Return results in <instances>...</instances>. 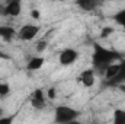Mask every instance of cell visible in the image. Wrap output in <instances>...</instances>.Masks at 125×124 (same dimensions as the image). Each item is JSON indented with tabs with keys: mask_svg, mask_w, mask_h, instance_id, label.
Masks as SVG:
<instances>
[{
	"mask_svg": "<svg viewBox=\"0 0 125 124\" xmlns=\"http://www.w3.org/2000/svg\"><path fill=\"white\" fill-rule=\"evenodd\" d=\"M121 56L114 51V50H109L100 44H94L93 45V54H92V64H93L94 69H103L108 67L109 64L115 63Z\"/></svg>",
	"mask_w": 125,
	"mask_h": 124,
	"instance_id": "1",
	"label": "cell"
},
{
	"mask_svg": "<svg viewBox=\"0 0 125 124\" xmlns=\"http://www.w3.org/2000/svg\"><path fill=\"white\" fill-rule=\"evenodd\" d=\"M55 117H54V120L57 121V123L60 124H67V123H73L77 117H79V111L76 110V108H71V107H68V105H58L57 108H55Z\"/></svg>",
	"mask_w": 125,
	"mask_h": 124,
	"instance_id": "2",
	"label": "cell"
},
{
	"mask_svg": "<svg viewBox=\"0 0 125 124\" xmlns=\"http://www.w3.org/2000/svg\"><path fill=\"white\" fill-rule=\"evenodd\" d=\"M79 57H80V53L77 50H74V48H64L61 53L58 54V63L61 66L67 67V66L74 64L79 60Z\"/></svg>",
	"mask_w": 125,
	"mask_h": 124,
	"instance_id": "3",
	"label": "cell"
},
{
	"mask_svg": "<svg viewBox=\"0 0 125 124\" xmlns=\"http://www.w3.org/2000/svg\"><path fill=\"white\" fill-rule=\"evenodd\" d=\"M39 34V26L33 25V24H25L23 26H21V29L18 31V38L22 41H32L36 38V35Z\"/></svg>",
	"mask_w": 125,
	"mask_h": 124,
	"instance_id": "4",
	"label": "cell"
},
{
	"mask_svg": "<svg viewBox=\"0 0 125 124\" xmlns=\"http://www.w3.org/2000/svg\"><path fill=\"white\" fill-rule=\"evenodd\" d=\"M1 13L9 18H18L22 13V3L21 0H6V4L1 9Z\"/></svg>",
	"mask_w": 125,
	"mask_h": 124,
	"instance_id": "5",
	"label": "cell"
},
{
	"mask_svg": "<svg viewBox=\"0 0 125 124\" xmlns=\"http://www.w3.org/2000/svg\"><path fill=\"white\" fill-rule=\"evenodd\" d=\"M79 79H80V82H82L83 86H86V88H92V86L94 85V82H96L94 69H86V70H83V72L80 73Z\"/></svg>",
	"mask_w": 125,
	"mask_h": 124,
	"instance_id": "6",
	"label": "cell"
},
{
	"mask_svg": "<svg viewBox=\"0 0 125 124\" xmlns=\"http://www.w3.org/2000/svg\"><path fill=\"white\" fill-rule=\"evenodd\" d=\"M15 37H18V31L10 25H0V38L6 42H10Z\"/></svg>",
	"mask_w": 125,
	"mask_h": 124,
	"instance_id": "7",
	"label": "cell"
},
{
	"mask_svg": "<svg viewBox=\"0 0 125 124\" xmlns=\"http://www.w3.org/2000/svg\"><path fill=\"white\" fill-rule=\"evenodd\" d=\"M108 83L112 85V86H118V85H121V83H125V60H121L118 73H116L111 80H108Z\"/></svg>",
	"mask_w": 125,
	"mask_h": 124,
	"instance_id": "8",
	"label": "cell"
},
{
	"mask_svg": "<svg viewBox=\"0 0 125 124\" xmlns=\"http://www.w3.org/2000/svg\"><path fill=\"white\" fill-rule=\"evenodd\" d=\"M100 4V0H76V6L83 12H92Z\"/></svg>",
	"mask_w": 125,
	"mask_h": 124,
	"instance_id": "9",
	"label": "cell"
},
{
	"mask_svg": "<svg viewBox=\"0 0 125 124\" xmlns=\"http://www.w3.org/2000/svg\"><path fill=\"white\" fill-rule=\"evenodd\" d=\"M44 63H45V59L42 56H33V57L29 59V62L26 63V69L29 72H36V70L44 67Z\"/></svg>",
	"mask_w": 125,
	"mask_h": 124,
	"instance_id": "10",
	"label": "cell"
},
{
	"mask_svg": "<svg viewBox=\"0 0 125 124\" xmlns=\"http://www.w3.org/2000/svg\"><path fill=\"white\" fill-rule=\"evenodd\" d=\"M118 70H119V63L118 64L116 63H112L108 67H105V77H106V80H111L118 73Z\"/></svg>",
	"mask_w": 125,
	"mask_h": 124,
	"instance_id": "11",
	"label": "cell"
},
{
	"mask_svg": "<svg viewBox=\"0 0 125 124\" xmlns=\"http://www.w3.org/2000/svg\"><path fill=\"white\" fill-rule=\"evenodd\" d=\"M114 21H115V24H118L121 28H125V9L118 10V12L114 15Z\"/></svg>",
	"mask_w": 125,
	"mask_h": 124,
	"instance_id": "12",
	"label": "cell"
},
{
	"mask_svg": "<svg viewBox=\"0 0 125 124\" xmlns=\"http://www.w3.org/2000/svg\"><path fill=\"white\" fill-rule=\"evenodd\" d=\"M114 123L125 124V110H115L114 111Z\"/></svg>",
	"mask_w": 125,
	"mask_h": 124,
	"instance_id": "13",
	"label": "cell"
},
{
	"mask_svg": "<svg viewBox=\"0 0 125 124\" xmlns=\"http://www.w3.org/2000/svg\"><path fill=\"white\" fill-rule=\"evenodd\" d=\"M31 105L35 108V110L41 111V110H44V108H45L47 101H45V99H36V98H32V99H31Z\"/></svg>",
	"mask_w": 125,
	"mask_h": 124,
	"instance_id": "14",
	"label": "cell"
},
{
	"mask_svg": "<svg viewBox=\"0 0 125 124\" xmlns=\"http://www.w3.org/2000/svg\"><path fill=\"white\" fill-rule=\"evenodd\" d=\"M10 93V85L9 83H0V96L1 98H4V96H7Z\"/></svg>",
	"mask_w": 125,
	"mask_h": 124,
	"instance_id": "15",
	"label": "cell"
},
{
	"mask_svg": "<svg viewBox=\"0 0 125 124\" xmlns=\"http://www.w3.org/2000/svg\"><path fill=\"white\" fill-rule=\"evenodd\" d=\"M115 32V29H114V26H105L103 29H102V32H100V38H109L112 34Z\"/></svg>",
	"mask_w": 125,
	"mask_h": 124,
	"instance_id": "16",
	"label": "cell"
},
{
	"mask_svg": "<svg viewBox=\"0 0 125 124\" xmlns=\"http://www.w3.org/2000/svg\"><path fill=\"white\" fill-rule=\"evenodd\" d=\"M45 48H47V41H44V39L38 41V42H36V45H35V50H36V53H38V54L44 53V51H45Z\"/></svg>",
	"mask_w": 125,
	"mask_h": 124,
	"instance_id": "17",
	"label": "cell"
},
{
	"mask_svg": "<svg viewBox=\"0 0 125 124\" xmlns=\"http://www.w3.org/2000/svg\"><path fill=\"white\" fill-rule=\"evenodd\" d=\"M13 120H15V115H4V117H1L0 118V124H12L13 123Z\"/></svg>",
	"mask_w": 125,
	"mask_h": 124,
	"instance_id": "18",
	"label": "cell"
},
{
	"mask_svg": "<svg viewBox=\"0 0 125 124\" xmlns=\"http://www.w3.org/2000/svg\"><path fill=\"white\" fill-rule=\"evenodd\" d=\"M47 98L50 99H55V88H50L47 91Z\"/></svg>",
	"mask_w": 125,
	"mask_h": 124,
	"instance_id": "19",
	"label": "cell"
},
{
	"mask_svg": "<svg viewBox=\"0 0 125 124\" xmlns=\"http://www.w3.org/2000/svg\"><path fill=\"white\" fill-rule=\"evenodd\" d=\"M31 16L33 18V19H39V18H41V12H39L38 9H32L31 10Z\"/></svg>",
	"mask_w": 125,
	"mask_h": 124,
	"instance_id": "20",
	"label": "cell"
},
{
	"mask_svg": "<svg viewBox=\"0 0 125 124\" xmlns=\"http://www.w3.org/2000/svg\"><path fill=\"white\" fill-rule=\"evenodd\" d=\"M1 59H6V54H4V53L0 50V60H1Z\"/></svg>",
	"mask_w": 125,
	"mask_h": 124,
	"instance_id": "21",
	"label": "cell"
},
{
	"mask_svg": "<svg viewBox=\"0 0 125 124\" xmlns=\"http://www.w3.org/2000/svg\"><path fill=\"white\" fill-rule=\"evenodd\" d=\"M3 114H4V111H3V108H1V107H0V118H1V117H3Z\"/></svg>",
	"mask_w": 125,
	"mask_h": 124,
	"instance_id": "22",
	"label": "cell"
},
{
	"mask_svg": "<svg viewBox=\"0 0 125 124\" xmlns=\"http://www.w3.org/2000/svg\"><path fill=\"white\" fill-rule=\"evenodd\" d=\"M58 1H65V0H58Z\"/></svg>",
	"mask_w": 125,
	"mask_h": 124,
	"instance_id": "23",
	"label": "cell"
}]
</instances>
